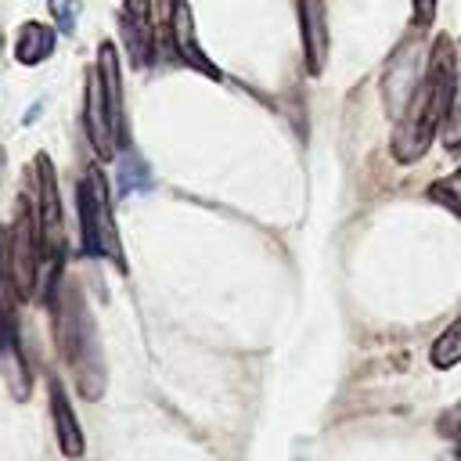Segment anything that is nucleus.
<instances>
[{
  "mask_svg": "<svg viewBox=\"0 0 461 461\" xmlns=\"http://www.w3.org/2000/svg\"><path fill=\"white\" fill-rule=\"evenodd\" d=\"M457 86H461V79H457L454 40L436 36L425 76H421V86L414 90V97H411V104L400 119V130L393 133V158L396 162H418L429 151L432 133L443 126V119L454 108Z\"/></svg>",
  "mask_w": 461,
  "mask_h": 461,
  "instance_id": "nucleus-1",
  "label": "nucleus"
},
{
  "mask_svg": "<svg viewBox=\"0 0 461 461\" xmlns=\"http://www.w3.org/2000/svg\"><path fill=\"white\" fill-rule=\"evenodd\" d=\"M54 339L72 367V378L86 400H97L104 393V360H101V339L94 328V313L83 299V288L72 281H61L54 292Z\"/></svg>",
  "mask_w": 461,
  "mask_h": 461,
  "instance_id": "nucleus-2",
  "label": "nucleus"
},
{
  "mask_svg": "<svg viewBox=\"0 0 461 461\" xmlns=\"http://www.w3.org/2000/svg\"><path fill=\"white\" fill-rule=\"evenodd\" d=\"M79 234H83V252L86 256H108L119 270H126V256L119 245V230H115V216H112V194H108V180L97 166L86 169L83 184H79Z\"/></svg>",
  "mask_w": 461,
  "mask_h": 461,
  "instance_id": "nucleus-3",
  "label": "nucleus"
},
{
  "mask_svg": "<svg viewBox=\"0 0 461 461\" xmlns=\"http://www.w3.org/2000/svg\"><path fill=\"white\" fill-rule=\"evenodd\" d=\"M40 234H36V212L29 209L25 198H18L14 205V220L11 227L4 230V285L11 295L18 299H29L36 292V281H40Z\"/></svg>",
  "mask_w": 461,
  "mask_h": 461,
  "instance_id": "nucleus-4",
  "label": "nucleus"
},
{
  "mask_svg": "<svg viewBox=\"0 0 461 461\" xmlns=\"http://www.w3.org/2000/svg\"><path fill=\"white\" fill-rule=\"evenodd\" d=\"M421 76H425V72H418V43H414V40H403V43L393 50V58H389V65H385V79H382L385 112H389L396 122L403 119V112H407L414 90L421 86Z\"/></svg>",
  "mask_w": 461,
  "mask_h": 461,
  "instance_id": "nucleus-5",
  "label": "nucleus"
},
{
  "mask_svg": "<svg viewBox=\"0 0 461 461\" xmlns=\"http://www.w3.org/2000/svg\"><path fill=\"white\" fill-rule=\"evenodd\" d=\"M299 7V36H303V58L306 72L321 76L328 65V14L324 0H295Z\"/></svg>",
  "mask_w": 461,
  "mask_h": 461,
  "instance_id": "nucleus-6",
  "label": "nucleus"
},
{
  "mask_svg": "<svg viewBox=\"0 0 461 461\" xmlns=\"http://www.w3.org/2000/svg\"><path fill=\"white\" fill-rule=\"evenodd\" d=\"M97 79H101V97L108 108V122L115 133V144H126V108H122V72H119V54L112 43L97 47Z\"/></svg>",
  "mask_w": 461,
  "mask_h": 461,
  "instance_id": "nucleus-7",
  "label": "nucleus"
},
{
  "mask_svg": "<svg viewBox=\"0 0 461 461\" xmlns=\"http://www.w3.org/2000/svg\"><path fill=\"white\" fill-rule=\"evenodd\" d=\"M169 36H173L176 54L187 61V68L202 72L205 79H220V76H223V72L209 61V54L198 47V40H194V18H191V4H187V0H176L173 11H169Z\"/></svg>",
  "mask_w": 461,
  "mask_h": 461,
  "instance_id": "nucleus-8",
  "label": "nucleus"
},
{
  "mask_svg": "<svg viewBox=\"0 0 461 461\" xmlns=\"http://www.w3.org/2000/svg\"><path fill=\"white\" fill-rule=\"evenodd\" d=\"M83 122H86V137H90L94 151H97L101 158H112V155H115V133H112V122H108V108H104V97H101V79H97V72L86 76Z\"/></svg>",
  "mask_w": 461,
  "mask_h": 461,
  "instance_id": "nucleus-9",
  "label": "nucleus"
},
{
  "mask_svg": "<svg viewBox=\"0 0 461 461\" xmlns=\"http://www.w3.org/2000/svg\"><path fill=\"white\" fill-rule=\"evenodd\" d=\"M50 414H54V432H58L61 454L79 457L83 454V429H79L76 411H72V403H68V396H65L58 378H50Z\"/></svg>",
  "mask_w": 461,
  "mask_h": 461,
  "instance_id": "nucleus-10",
  "label": "nucleus"
},
{
  "mask_svg": "<svg viewBox=\"0 0 461 461\" xmlns=\"http://www.w3.org/2000/svg\"><path fill=\"white\" fill-rule=\"evenodd\" d=\"M0 371H4L14 400H25L29 396V367H25L22 342H18V331H14L11 321L0 324Z\"/></svg>",
  "mask_w": 461,
  "mask_h": 461,
  "instance_id": "nucleus-11",
  "label": "nucleus"
},
{
  "mask_svg": "<svg viewBox=\"0 0 461 461\" xmlns=\"http://www.w3.org/2000/svg\"><path fill=\"white\" fill-rule=\"evenodd\" d=\"M54 54V29L43 22H25L14 36V58L22 65H40Z\"/></svg>",
  "mask_w": 461,
  "mask_h": 461,
  "instance_id": "nucleus-12",
  "label": "nucleus"
},
{
  "mask_svg": "<svg viewBox=\"0 0 461 461\" xmlns=\"http://www.w3.org/2000/svg\"><path fill=\"white\" fill-rule=\"evenodd\" d=\"M148 187H151V169H148V162H144L140 155L126 151L122 162H119V191L130 194V191H148Z\"/></svg>",
  "mask_w": 461,
  "mask_h": 461,
  "instance_id": "nucleus-13",
  "label": "nucleus"
},
{
  "mask_svg": "<svg viewBox=\"0 0 461 461\" xmlns=\"http://www.w3.org/2000/svg\"><path fill=\"white\" fill-rule=\"evenodd\" d=\"M454 364H461V317L432 342V367H454Z\"/></svg>",
  "mask_w": 461,
  "mask_h": 461,
  "instance_id": "nucleus-14",
  "label": "nucleus"
},
{
  "mask_svg": "<svg viewBox=\"0 0 461 461\" xmlns=\"http://www.w3.org/2000/svg\"><path fill=\"white\" fill-rule=\"evenodd\" d=\"M429 198H432L436 205H443L447 212H454V216L461 220V169H454L450 176L436 180V184L429 187Z\"/></svg>",
  "mask_w": 461,
  "mask_h": 461,
  "instance_id": "nucleus-15",
  "label": "nucleus"
},
{
  "mask_svg": "<svg viewBox=\"0 0 461 461\" xmlns=\"http://www.w3.org/2000/svg\"><path fill=\"white\" fill-rule=\"evenodd\" d=\"M443 144L450 151H461V86H457V97H454L450 115L443 119Z\"/></svg>",
  "mask_w": 461,
  "mask_h": 461,
  "instance_id": "nucleus-16",
  "label": "nucleus"
},
{
  "mask_svg": "<svg viewBox=\"0 0 461 461\" xmlns=\"http://www.w3.org/2000/svg\"><path fill=\"white\" fill-rule=\"evenodd\" d=\"M47 7H50V14H54L58 29L72 36V32H76V4H72V0H47Z\"/></svg>",
  "mask_w": 461,
  "mask_h": 461,
  "instance_id": "nucleus-17",
  "label": "nucleus"
},
{
  "mask_svg": "<svg viewBox=\"0 0 461 461\" xmlns=\"http://www.w3.org/2000/svg\"><path fill=\"white\" fill-rule=\"evenodd\" d=\"M414 4V22L418 25H429L436 18V0H411Z\"/></svg>",
  "mask_w": 461,
  "mask_h": 461,
  "instance_id": "nucleus-18",
  "label": "nucleus"
},
{
  "mask_svg": "<svg viewBox=\"0 0 461 461\" xmlns=\"http://www.w3.org/2000/svg\"><path fill=\"white\" fill-rule=\"evenodd\" d=\"M173 4H176V0H155V7H158L162 14H169V11H173Z\"/></svg>",
  "mask_w": 461,
  "mask_h": 461,
  "instance_id": "nucleus-19",
  "label": "nucleus"
}]
</instances>
